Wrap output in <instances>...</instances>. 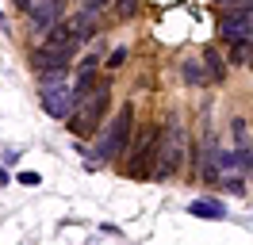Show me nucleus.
Returning a JSON list of instances; mask_svg holds the SVG:
<instances>
[{
  "label": "nucleus",
  "mask_w": 253,
  "mask_h": 245,
  "mask_svg": "<svg viewBox=\"0 0 253 245\" xmlns=\"http://www.w3.org/2000/svg\"><path fill=\"white\" fill-rule=\"evenodd\" d=\"M188 153H192V142H188L184 122L176 119V115H169L165 126L158 130V142H154V168H150V176H158V180L176 176Z\"/></svg>",
  "instance_id": "obj_1"
},
{
  "label": "nucleus",
  "mask_w": 253,
  "mask_h": 245,
  "mask_svg": "<svg viewBox=\"0 0 253 245\" xmlns=\"http://www.w3.org/2000/svg\"><path fill=\"white\" fill-rule=\"evenodd\" d=\"M108 104H111V84H108V81H100L84 100H77V107H73V115L65 119V126H69L77 138L96 134V126H100V119H104Z\"/></svg>",
  "instance_id": "obj_2"
},
{
  "label": "nucleus",
  "mask_w": 253,
  "mask_h": 245,
  "mask_svg": "<svg viewBox=\"0 0 253 245\" xmlns=\"http://www.w3.org/2000/svg\"><path fill=\"white\" fill-rule=\"evenodd\" d=\"M130 134H134V107L123 104L115 111V119L104 122V130L96 138V161H111L119 153L130 150Z\"/></svg>",
  "instance_id": "obj_3"
},
{
  "label": "nucleus",
  "mask_w": 253,
  "mask_h": 245,
  "mask_svg": "<svg viewBox=\"0 0 253 245\" xmlns=\"http://www.w3.org/2000/svg\"><path fill=\"white\" fill-rule=\"evenodd\" d=\"M39 104H42V111H50L54 119H69L73 107H77V96H73V88H69L65 81H42Z\"/></svg>",
  "instance_id": "obj_4"
},
{
  "label": "nucleus",
  "mask_w": 253,
  "mask_h": 245,
  "mask_svg": "<svg viewBox=\"0 0 253 245\" xmlns=\"http://www.w3.org/2000/svg\"><path fill=\"white\" fill-rule=\"evenodd\" d=\"M219 35L226 39V42L250 39L253 35V12L250 8H222L219 12Z\"/></svg>",
  "instance_id": "obj_5"
},
{
  "label": "nucleus",
  "mask_w": 253,
  "mask_h": 245,
  "mask_svg": "<svg viewBox=\"0 0 253 245\" xmlns=\"http://www.w3.org/2000/svg\"><path fill=\"white\" fill-rule=\"evenodd\" d=\"M46 39H42V46H50V50H62V54H77V46H81V39H77V31H73V23H50L46 31H42Z\"/></svg>",
  "instance_id": "obj_6"
},
{
  "label": "nucleus",
  "mask_w": 253,
  "mask_h": 245,
  "mask_svg": "<svg viewBox=\"0 0 253 245\" xmlns=\"http://www.w3.org/2000/svg\"><path fill=\"white\" fill-rule=\"evenodd\" d=\"M31 69L35 73H65V69H69V54L50 50V46H35L31 50Z\"/></svg>",
  "instance_id": "obj_7"
},
{
  "label": "nucleus",
  "mask_w": 253,
  "mask_h": 245,
  "mask_svg": "<svg viewBox=\"0 0 253 245\" xmlns=\"http://www.w3.org/2000/svg\"><path fill=\"white\" fill-rule=\"evenodd\" d=\"M27 15H31V31H46L50 23H58L62 0H35L31 8H27Z\"/></svg>",
  "instance_id": "obj_8"
},
{
  "label": "nucleus",
  "mask_w": 253,
  "mask_h": 245,
  "mask_svg": "<svg viewBox=\"0 0 253 245\" xmlns=\"http://www.w3.org/2000/svg\"><path fill=\"white\" fill-rule=\"evenodd\" d=\"M188 214L215 222V218H222V214H226V207H222L219 199H192V203H188Z\"/></svg>",
  "instance_id": "obj_9"
},
{
  "label": "nucleus",
  "mask_w": 253,
  "mask_h": 245,
  "mask_svg": "<svg viewBox=\"0 0 253 245\" xmlns=\"http://www.w3.org/2000/svg\"><path fill=\"white\" fill-rule=\"evenodd\" d=\"M69 23H73V31H77V39H81V42L96 35V31H92V27H96V12H88V8H81V12L73 15Z\"/></svg>",
  "instance_id": "obj_10"
},
{
  "label": "nucleus",
  "mask_w": 253,
  "mask_h": 245,
  "mask_svg": "<svg viewBox=\"0 0 253 245\" xmlns=\"http://www.w3.org/2000/svg\"><path fill=\"white\" fill-rule=\"evenodd\" d=\"M180 77H184L188 84H207V81H211V77H207V69L200 65V61H192V58L180 65Z\"/></svg>",
  "instance_id": "obj_11"
},
{
  "label": "nucleus",
  "mask_w": 253,
  "mask_h": 245,
  "mask_svg": "<svg viewBox=\"0 0 253 245\" xmlns=\"http://www.w3.org/2000/svg\"><path fill=\"white\" fill-rule=\"evenodd\" d=\"M204 61H207V77H211V81H222V77H226V65H222V58H219L215 46L204 50Z\"/></svg>",
  "instance_id": "obj_12"
},
{
  "label": "nucleus",
  "mask_w": 253,
  "mask_h": 245,
  "mask_svg": "<svg viewBox=\"0 0 253 245\" xmlns=\"http://www.w3.org/2000/svg\"><path fill=\"white\" fill-rule=\"evenodd\" d=\"M230 54H234L238 65H250V69H253V35H250V39H238Z\"/></svg>",
  "instance_id": "obj_13"
},
{
  "label": "nucleus",
  "mask_w": 253,
  "mask_h": 245,
  "mask_svg": "<svg viewBox=\"0 0 253 245\" xmlns=\"http://www.w3.org/2000/svg\"><path fill=\"white\" fill-rule=\"evenodd\" d=\"M230 130H234V142H238V146H250V130H246V119H234V122H230Z\"/></svg>",
  "instance_id": "obj_14"
},
{
  "label": "nucleus",
  "mask_w": 253,
  "mask_h": 245,
  "mask_svg": "<svg viewBox=\"0 0 253 245\" xmlns=\"http://www.w3.org/2000/svg\"><path fill=\"white\" fill-rule=\"evenodd\" d=\"M115 8L123 19H130V15H138V0H115Z\"/></svg>",
  "instance_id": "obj_15"
},
{
  "label": "nucleus",
  "mask_w": 253,
  "mask_h": 245,
  "mask_svg": "<svg viewBox=\"0 0 253 245\" xmlns=\"http://www.w3.org/2000/svg\"><path fill=\"white\" fill-rule=\"evenodd\" d=\"M123 61H126V50H123V46H115V50H111V58H108V65H111V69H119Z\"/></svg>",
  "instance_id": "obj_16"
},
{
  "label": "nucleus",
  "mask_w": 253,
  "mask_h": 245,
  "mask_svg": "<svg viewBox=\"0 0 253 245\" xmlns=\"http://www.w3.org/2000/svg\"><path fill=\"white\" fill-rule=\"evenodd\" d=\"M19 184H27V188H35V184H42V180H39V172H19Z\"/></svg>",
  "instance_id": "obj_17"
},
{
  "label": "nucleus",
  "mask_w": 253,
  "mask_h": 245,
  "mask_svg": "<svg viewBox=\"0 0 253 245\" xmlns=\"http://www.w3.org/2000/svg\"><path fill=\"white\" fill-rule=\"evenodd\" d=\"M108 4H111V0H84V8H88V12H104Z\"/></svg>",
  "instance_id": "obj_18"
},
{
  "label": "nucleus",
  "mask_w": 253,
  "mask_h": 245,
  "mask_svg": "<svg viewBox=\"0 0 253 245\" xmlns=\"http://www.w3.org/2000/svg\"><path fill=\"white\" fill-rule=\"evenodd\" d=\"M96 61H100L96 54H88V58H81V69H96Z\"/></svg>",
  "instance_id": "obj_19"
},
{
  "label": "nucleus",
  "mask_w": 253,
  "mask_h": 245,
  "mask_svg": "<svg viewBox=\"0 0 253 245\" xmlns=\"http://www.w3.org/2000/svg\"><path fill=\"white\" fill-rule=\"evenodd\" d=\"M12 4H16V8H23V12H27V8H31L35 0H12Z\"/></svg>",
  "instance_id": "obj_20"
},
{
  "label": "nucleus",
  "mask_w": 253,
  "mask_h": 245,
  "mask_svg": "<svg viewBox=\"0 0 253 245\" xmlns=\"http://www.w3.org/2000/svg\"><path fill=\"white\" fill-rule=\"evenodd\" d=\"M215 4H222V8H230V4H234V0H215Z\"/></svg>",
  "instance_id": "obj_21"
},
{
  "label": "nucleus",
  "mask_w": 253,
  "mask_h": 245,
  "mask_svg": "<svg viewBox=\"0 0 253 245\" xmlns=\"http://www.w3.org/2000/svg\"><path fill=\"white\" fill-rule=\"evenodd\" d=\"M250 12H253V0H250Z\"/></svg>",
  "instance_id": "obj_22"
}]
</instances>
